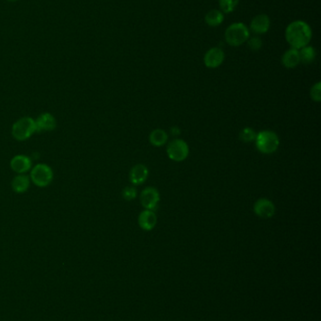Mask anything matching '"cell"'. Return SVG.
Segmentation results:
<instances>
[{
    "label": "cell",
    "mask_w": 321,
    "mask_h": 321,
    "mask_svg": "<svg viewBox=\"0 0 321 321\" xmlns=\"http://www.w3.org/2000/svg\"><path fill=\"white\" fill-rule=\"evenodd\" d=\"M286 40L291 48L300 50L309 44L312 39V30L304 21H294L286 28Z\"/></svg>",
    "instance_id": "cell-1"
},
{
    "label": "cell",
    "mask_w": 321,
    "mask_h": 321,
    "mask_svg": "<svg viewBox=\"0 0 321 321\" xmlns=\"http://www.w3.org/2000/svg\"><path fill=\"white\" fill-rule=\"evenodd\" d=\"M256 149L263 154H272L280 146L279 136L272 131H262L256 134Z\"/></svg>",
    "instance_id": "cell-2"
},
{
    "label": "cell",
    "mask_w": 321,
    "mask_h": 321,
    "mask_svg": "<svg viewBox=\"0 0 321 321\" xmlns=\"http://www.w3.org/2000/svg\"><path fill=\"white\" fill-rule=\"evenodd\" d=\"M225 41L230 46L244 44L250 38V30L242 23H234L225 30Z\"/></svg>",
    "instance_id": "cell-3"
},
{
    "label": "cell",
    "mask_w": 321,
    "mask_h": 321,
    "mask_svg": "<svg viewBox=\"0 0 321 321\" xmlns=\"http://www.w3.org/2000/svg\"><path fill=\"white\" fill-rule=\"evenodd\" d=\"M35 132H37L35 119L30 117L19 118L12 127V136L18 141L28 140Z\"/></svg>",
    "instance_id": "cell-4"
},
{
    "label": "cell",
    "mask_w": 321,
    "mask_h": 321,
    "mask_svg": "<svg viewBox=\"0 0 321 321\" xmlns=\"http://www.w3.org/2000/svg\"><path fill=\"white\" fill-rule=\"evenodd\" d=\"M30 178L36 186L44 188L53 181V170L48 164H37L30 171Z\"/></svg>",
    "instance_id": "cell-5"
},
{
    "label": "cell",
    "mask_w": 321,
    "mask_h": 321,
    "mask_svg": "<svg viewBox=\"0 0 321 321\" xmlns=\"http://www.w3.org/2000/svg\"><path fill=\"white\" fill-rule=\"evenodd\" d=\"M190 154V147L186 141L175 138L167 146V155L173 162H183Z\"/></svg>",
    "instance_id": "cell-6"
},
{
    "label": "cell",
    "mask_w": 321,
    "mask_h": 321,
    "mask_svg": "<svg viewBox=\"0 0 321 321\" xmlns=\"http://www.w3.org/2000/svg\"><path fill=\"white\" fill-rule=\"evenodd\" d=\"M140 200L145 210H154L161 201V194L155 187H147L141 193Z\"/></svg>",
    "instance_id": "cell-7"
},
{
    "label": "cell",
    "mask_w": 321,
    "mask_h": 321,
    "mask_svg": "<svg viewBox=\"0 0 321 321\" xmlns=\"http://www.w3.org/2000/svg\"><path fill=\"white\" fill-rule=\"evenodd\" d=\"M254 211L256 215L262 219H269L275 215L276 207L271 200L268 199H259L254 205Z\"/></svg>",
    "instance_id": "cell-8"
},
{
    "label": "cell",
    "mask_w": 321,
    "mask_h": 321,
    "mask_svg": "<svg viewBox=\"0 0 321 321\" xmlns=\"http://www.w3.org/2000/svg\"><path fill=\"white\" fill-rule=\"evenodd\" d=\"M224 59H225L224 52L219 47H213L205 53L203 58V63L205 67L209 69H216L223 63Z\"/></svg>",
    "instance_id": "cell-9"
},
{
    "label": "cell",
    "mask_w": 321,
    "mask_h": 321,
    "mask_svg": "<svg viewBox=\"0 0 321 321\" xmlns=\"http://www.w3.org/2000/svg\"><path fill=\"white\" fill-rule=\"evenodd\" d=\"M270 28V19L266 14H258L251 20L250 30L256 35H261L268 32Z\"/></svg>",
    "instance_id": "cell-10"
},
{
    "label": "cell",
    "mask_w": 321,
    "mask_h": 321,
    "mask_svg": "<svg viewBox=\"0 0 321 321\" xmlns=\"http://www.w3.org/2000/svg\"><path fill=\"white\" fill-rule=\"evenodd\" d=\"M137 224L144 231H152L157 224V216L154 210H144L139 215Z\"/></svg>",
    "instance_id": "cell-11"
},
{
    "label": "cell",
    "mask_w": 321,
    "mask_h": 321,
    "mask_svg": "<svg viewBox=\"0 0 321 321\" xmlns=\"http://www.w3.org/2000/svg\"><path fill=\"white\" fill-rule=\"evenodd\" d=\"M11 168L17 174H24L26 172L30 171L32 166L31 159L23 154H19L11 160Z\"/></svg>",
    "instance_id": "cell-12"
},
{
    "label": "cell",
    "mask_w": 321,
    "mask_h": 321,
    "mask_svg": "<svg viewBox=\"0 0 321 321\" xmlns=\"http://www.w3.org/2000/svg\"><path fill=\"white\" fill-rule=\"evenodd\" d=\"M149 170L144 164H136L131 168L129 172V180L133 185H142L147 181Z\"/></svg>",
    "instance_id": "cell-13"
},
{
    "label": "cell",
    "mask_w": 321,
    "mask_h": 321,
    "mask_svg": "<svg viewBox=\"0 0 321 321\" xmlns=\"http://www.w3.org/2000/svg\"><path fill=\"white\" fill-rule=\"evenodd\" d=\"M37 132L53 131L57 127V120L52 114L45 112L42 113L35 119Z\"/></svg>",
    "instance_id": "cell-14"
},
{
    "label": "cell",
    "mask_w": 321,
    "mask_h": 321,
    "mask_svg": "<svg viewBox=\"0 0 321 321\" xmlns=\"http://www.w3.org/2000/svg\"><path fill=\"white\" fill-rule=\"evenodd\" d=\"M301 63L299 50L290 48L282 57V64L287 69H294Z\"/></svg>",
    "instance_id": "cell-15"
},
{
    "label": "cell",
    "mask_w": 321,
    "mask_h": 321,
    "mask_svg": "<svg viewBox=\"0 0 321 321\" xmlns=\"http://www.w3.org/2000/svg\"><path fill=\"white\" fill-rule=\"evenodd\" d=\"M30 185V178L24 174L15 176L12 181V190L17 193H23L29 190Z\"/></svg>",
    "instance_id": "cell-16"
},
{
    "label": "cell",
    "mask_w": 321,
    "mask_h": 321,
    "mask_svg": "<svg viewBox=\"0 0 321 321\" xmlns=\"http://www.w3.org/2000/svg\"><path fill=\"white\" fill-rule=\"evenodd\" d=\"M169 135L166 132L162 129H155L151 132L149 135V141L154 146L161 147L164 146L168 141Z\"/></svg>",
    "instance_id": "cell-17"
},
{
    "label": "cell",
    "mask_w": 321,
    "mask_h": 321,
    "mask_svg": "<svg viewBox=\"0 0 321 321\" xmlns=\"http://www.w3.org/2000/svg\"><path fill=\"white\" fill-rule=\"evenodd\" d=\"M224 20V15H223V12H220L219 10H211L209 11L205 17H204V21L207 24H209V27H219L220 23L223 22Z\"/></svg>",
    "instance_id": "cell-18"
},
{
    "label": "cell",
    "mask_w": 321,
    "mask_h": 321,
    "mask_svg": "<svg viewBox=\"0 0 321 321\" xmlns=\"http://www.w3.org/2000/svg\"><path fill=\"white\" fill-rule=\"evenodd\" d=\"M299 55H300V59H301V63L304 64H310L312 63L315 59V50L314 47L307 46L304 47L302 49L299 50Z\"/></svg>",
    "instance_id": "cell-19"
},
{
    "label": "cell",
    "mask_w": 321,
    "mask_h": 321,
    "mask_svg": "<svg viewBox=\"0 0 321 321\" xmlns=\"http://www.w3.org/2000/svg\"><path fill=\"white\" fill-rule=\"evenodd\" d=\"M239 0H219L220 12L223 13H230L238 6Z\"/></svg>",
    "instance_id": "cell-20"
},
{
    "label": "cell",
    "mask_w": 321,
    "mask_h": 321,
    "mask_svg": "<svg viewBox=\"0 0 321 321\" xmlns=\"http://www.w3.org/2000/svg\"><path fill=\"white\" fill-rule=\"evenodd\" d=\"M256 133L254 129L246 127L242 129L239 133V139L245 143H250L256 140Z\"/></svg>",
    "instance_id": "cell-21"
},
{
    "label": "cell",
    "mask_w": 321,
    "mask_h": 321,
    "mask_svg": "<svg viewBox=\"0 0 321 321\" xmlns=\"http://www.w3.org/2000/svg\"><path fill=\"white\" fill-rule=\"evenodd\" d=\"M122 195L126 201H132L137 197V189L133 186L125 187L122 192Z\"/></svg>",
    "instance_id": "cell-22"
},
{
    "label": "cell",
    "mask_w": 321,
    "mask_h": 321,
    "mask_svg": "<svg viewBox=\"0 0 321 321\" xmlns=\"http://www.w3.org/2000/svg\"><path fill=\"white\" fill-rule=\"evenodd\" d=\"M310 96H311V99L313 100L314 102L316 103H319L321 101V83L317 82L315 84L312 88H311V91H310Z\"/></svg>",
    "instance_id": "cell-23"
},
{
    "label": "cell",
    "mask_w": 321,
    "mask_h": 321,
    "mask_svg": "<svg viewBox=\"0 0 321 321\" xmlns=\"http://www.w3.org/2000/svg\"><path fill=\"white\" fill-rule=\"evenodd\" d=\"M247 42H248V46L251 51H258L259 49H261L262 45H263L261 39L257 36L249 38Z\"/></svg>",
    "instance_id": "cell-24"
},
{
    "label": "cell",
    "mask_w": 321,
    "mask_h": 321,
    "mask_svg": "<svg viewBox=\"0 0 321 321\" xmlns=\"http://www.w3.org/2000/svg\"><path fill=\"white\" fill-rule=\"evenodd\" d=\"M9 1H12V2H14V1H18V0H9Z\"/></svg>",
    "instance_id": "cell-25"
}]
</instances>
